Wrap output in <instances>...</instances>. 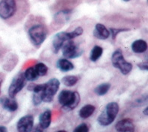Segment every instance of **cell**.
<instances>
[{
	"mask_svg": "<svg viewBox=\"0 0 148 132\" xmlns=\"http://www.w3.org/2000/svg\"><path fill=\"white\" fill-rule=\"evenodd\" d=\"M29 10L27 0H0V18L8 23L23 20Z\"/></svg>",
	"mask_w": 148,
	"mask_h": 132,
	"instance_id": "cell-1",
	"label": "cell"
},
{
	"mask_svg": "<svg viewBox=\"0 0 148 132\" xmlns=\"http://www.w3.org/2000/svg\"><path fill=\"white\" fill-rule=\"evenodd\" d=\"M58 102L62 104L63 110L71 111L79 105L80 102V95L77 92L64 89L59 93Z\"/></svg>",
	"mask_w": 148,
	"mask_h": 132,
	"instance_id": "cell-2",
	"label": "cell"
},
{
	"mask_svg": "<svg viewBox=\"0 0 148 132\" xmlns=\"http://www.w3.org/2000/svg\"><path fill=\"white\" fill-rule=\"evenodd\" d=\"M48 34V30L46 26L43 23L33 24L28 29V35L32 44L38 48L44 42Z\"/></svg>",
	"mask_w": 148,
	"mask_h": 132,
	"instance_id": "cell-3",
	"label": "cell"
},
{
	"mask_svg": "<svg viewBox=\"0 0 148 132\" xmlns=\"http://www.w3.org/2000/svg\"><path fill=\"white\" fill-rule=\"evenodd\" d=\"M119 112V105L117 102H110L106 106L104 111L97 119V122L102 126H108L115 120Z\"/></svg>",
	"mask_w": 148,
	"mask_h": 132,
	"instance_id": "cell-4",
	"label": "cell"
},
{
	"mask_svg": "<svg viewBox=\"0 0 148 132\" xmlns=\"http://www.w3.org/2000/svg\"><path fill=\"white\" fill-rule=\"evenodd\" d=\"M111 59L112 65L116 68L119 69L121 74H123V75H127L132 71V65L130 62L126 61L121 50H116L112 53Z\"/></svg>",
	"mask_w": 148,
	"mask_h": 132,
	"instance_id": "cell-5",
	"label": "cell"
},
{
	"mask_svg": "<svg viewBox=\"0 0 148 132\" xmlns=\"http://www.w3.org/2000/svg\"><path fill=\"white\" fill-rule=\"evenodd\" d=\"M60 86V81L57 78H52L44 83V89L42 92V102L50 103L53 101L55 95Z\"/></svg>",
	"mask_w": 148,
	"mask_h": 132,
	"instance_id": "cell-6",
	"label": "cell"
},
{
	"mask_svg": "<svg viewBox=\"0 0 148 132\" xmlns=\"http://www.w3.org/2000/svg\"><path fill=\"white\" fill-rule=\"evenodd\" d=\"M26 84V80L23 73H19L14 77L8 88V95L10 98H14L15 96L23 89Z\"/></svg>",
	"mask_w": 148,
	"mask_h": 132,
	"instance_id": "cell-7",
	"label": "cell"
},
{
	"mask_svg": "<svg viewBox=\"0 0 148 132\" xmlns=\"http://www.w3.org/2000/svg\"><path fill=\"white\" fill-rule=\"evenodd\" d=\"M62 55L67 59H75L82 54V50L74 43L73 40L67 41L62 47Z\"/></svg>",
	"mask_w": 148,
	"mask_h": 132,
	"instance_id": "cell-8",
	"label": "cell"
},
{
	"mask_svg": "<svg viewBox=\"0 0 148 132\" xmlns=\"http://www.w3.org/2000/svg\"><path fill=\"white\" fill-rule=\"evenodd\" d=\"M73 32H60L55 35L53 39V47L56 53H58L65 41L76 38Z\"/></svg>",
	"mask_w": 148,
	"mask_h": 132,
	"instance_id": "cell-9",
	"label": "cell"
},
{
	"mask_svg": "<svg viewBox=\"0 0 148 132\" xmlns=\"http://www.w3.org/2000/svg\"><path fill=\"white\" fill-rule=\"evenodd\" d=\"M34 125V117L32 115H26L21 117L17 122L16 129L18 132H30Z\"/></svg>",
	"mask_w": 148,
	"mask_h": 132,
	"instance_id": "cell-10",
	"label": "cell"
},
{
	"mask_svg": "<svg viewBox=\"0 0 148 132\" xmlns=\"http://www.w3.org/2000/svg\"><path fill=\"white\" fill-rule=\"evenodd\" d=\"M115 129L117 131L127 132L135 131V125L131 119H123L115 125Z\"/></svg>",
	"mask_w": 148,
	"mask_h": 132,
	"instance_id": "cell-11",
	"label": "cell"
},
{
	"mask_svg": "<svg viewBox=\"0 0 148 132\" xmlns=\"http://www.w3.org/2000/svg\"><path fill=\"white\" fill-rule=\"evenodd\" d=\"M94 36L99 40H106L110 36V32L105 26L102 23H97L94 30Z\"/></svg>",
	"mask_w": 148,
	"mask_h": 132,
	"instance_id": "cell-12",
	"label": "cell"
},
{
	"mask_svg": "<svg viewBox=\"0 0 148 132\" xmlns=\"http://www.w3.org/2000/svg\"><path fill=\"white\" fill-rule=\"evenodd\" d=\"M0 104H2V107L8 112H14L18 109V103L14 98L5 97L0 99Z\"/></svg>",
	"mask_w": 148,
	"mask_h": 132,
	"instance_id": "cell-13",
	"label": "cell"
},
{
	"mask_svg": "<svg viewBox=\"0 0 148 132\" xmlns=\"http://www.w3.org/2000/svg\"><path fill=\"white\" fill-rule=\"evenodd\" d=\"M52 121V112L49 110H47L42 113L39 116V125L43 129L49 128Z\"/></svg>",
	"mask_w": 148,
	"mask_h": 132,
	"instance_id": "cell-14",
	"label": "cell"
},
{
	"mask_svg": "<svg viewBox=\"0 0 148 132\" xmlns=\"http://www.w3.org/2000/svg\"><path fill=\"white\" fill-rule=\"evenodd\" d=\"M71 14H72V10H64V11L56 13L54 19L58 24H63L64 25L65 23H67L70 20Z\"/></svg>",
	"mask_w": 148,
	"mask_h": 132,
	"instance_id": "cell-15",
	"label": "cell"
},
{
	"mask_svg": "<svg viewBox=\"0 0 148 132\" xmlns=\"http://www.w3.org/2000/svg\"><path fill=\"white\" fill-rule=\"evenodd\" d=\"M131 48L132 50L136 53H143L147 49V44L145 40L138 39L132 42Z\"/></svg>",
	"mask_w": 148,
	"mask_h": 132,
	"instance_id": "cell-16",
	"label": "cell"
},
{
	"mask_svg": "<svg viewBox=\"0 0 148 132\" xmlns=\"http://www.w3.org/2000/svg\"><path fill=\"white\" fill-rule=\"evenodd\" d=\"M56 67L62 72H67L72 71L74 68V65L67 59H60L56 63Z\"/></svg>",
	"mask_w": 148,
	"mask_h": 132,
	"instance_id": "cell-17",
	"label": "cell"
},
{
	"mask_svg": "<svg viewBox=\"0 0 148 132\" xmlns=\"http://www.w3.org/2000/svg\"><path fill=\"white\" fill-rule=\"evenodd\" d=\"M95 111V107L92 104H86L80 109L79 115L82 119H88Z\"/></svg>",
	"mask_w": 148,
	"mask_h": 132,
	"instance_id": "cell-18",
	"label": "cell"
},
{
	"mask_svg": "<svg viewBox=\"0 0 148 132\" xmlns=\"http://www.w3.org/2000/svg\"><path fill=\"white\" fill-rule=\"evenodd\" d=\"M103 47L100 46L96 45L93 47V49L91 50L90 53V60L91 62H97L101 57L102 54H103Z\"/></svg>",
	"mask_w": 148,
	"mask_h": 132,
	"instance_id": "cell-19",
	"label": "cell"
},
{
	"mask_svg": "<svg viewBox=\"0 0 148 132\" xmlns=\"http://www.w3.org/2000/svg\"><path fill=\"white\" fill-rule=\"evenodd\" d=\"M25 76V80L27 81H34L38 79V75L37 74L34 67H29L25 70V72L23 73Z\"/></svg>",
	"mask_w": 148,
	"mask_h": 132,
	"instance_id": "cell-20",
	"label": "cell"
},
{
	"mask_svg": "<svg viewBox=\"0 0 148 132\" xmlns=\"http://www.w3.org/2000/svg\"><path fill=\"white\" fill-rule=\"evenodd\" d=\"M111 84L108 83H103L99 84V86L96 87L94 89V92L96 95H97L99 96H103L106 95L108 90L110 89Z\"/></svg>",
	"mask_w": 148,
	"mask_h": 132,
	"instance_id": "cell-21",
	"label": "cell"
},
{
	"mask_svg": "<svg viewBox=\"0 0 148 132\" xmlns=\"http://www.w3.org/2000/svg\"><path fill=\"white\" fill-rule=\"evenodd\" d=\"M79 78L78 77L74 76V75H67V76H65L62 78V82L66 86L71 87L76 85L77 82L79 81Z\"/></svg>",
	"mask_w": 148,
	"mask_h": 132,
	"instance_id": "cell-22",
	"label": "cell"
},
{
	"mask_svg": "<svg viewBox=\"0 0 148 132\" xmlns=\"http://www.w3.org/2000/svg\"><path fill=\"white\" fill-rule=\"evenodd\" d=\"M34 67L35 68V71H36L38 77L45 76L47 72H48V67L45 64L42 63V62H39V63L36 64Z\"/></svg>",
	"mask_w": 148,
	"mask_h": 132,
	"instance_id": "cell-23",
	"label": "cell"
},
{
	"mask_svg": "<svg viewBox=\"0 0 148 132\" xmlns=\"http://www.w3.org/2000/svg\"><path fill=\"white\" fill-rule=\"evenodd\" d=\"M42 92H33L32 103L34 106H38L41 104V102H42Z\"/></svg>",
	"mask_w": 148,
	"mask_h": 132,
	"instance_id": "cell-24",
	"label": "cell"
},
{
	"mask_svg": "<svg viewBox=\"0 0 148 132\" xmlns=\"http://www.w3.org/2000/svg\"><path fill=\"white\" fill-rule=\"evenodd\" d=\"M109 32H110V35H112V38L113 40H114L117 37V35L119 33L123 32H127V31H130L129 29H116V28H110L108 29Z\"/></svg>",
	"mask_w": 148,
	"mask_h": 132,
	"instance_id": "cell-25",
	"label": "cell"
},
{
	"mask_svg": "<svg viewBox=\"0 0 148 132\" xmlns=\"http://www.w3.org/2000/svg\"><path fill=\"white\" fill-rule=\"evenodd\" d=\"M73 132H89V128L86 123H82L74 129Z\"/></svg>",
	"mask_w": 148,
	"mask_h": 132,
	"instance_id": "cell-26",
	"label": "cell"
},
{
	"mask_svg": "<svg viewBox=\"0 0 148 132\" xmlns=\"http://www.w3.org/2000/svg\"><path fill=\"white\" fill-rule=\"evenodd\" d=\"M137 66L140 70H141V71H147L148 70L147 62H140V63L138 64Z\"/></svg>",
	"mask_w": 148,
	"mask_h": 132,
	"instance_id": "cell-27",
	"label": "cell"
},
{
	"mask_svg": "<svg viewBox=\"0 0 148 132\" xmlns=\"http://www.w3.org/2000/svg\"><path fill=\"white\" fill-rule=\"evenodd\" d=\"M147 95H143L142 97H141V98H139V99H138L137 100V102H137V103H138L140 105H141L142 104H144L145 103V102H147Z\"/></svg>",
	"mask_w": 148,
	"mask_h": 132,
	"instance_id": "cell-28",
	"label": "cell"
},
{
	"mask_svg": "<svg viewBox=\"0 0 148 132\" xmlns=\"http://www.w3.org/2000/svg\"><path fill=\"white\" fill-rule=\"evenodd\" d=\"M43 129H42L41 127L38 125H37V126L35 127L34 129H32V131L30 132H43Z\"/></svg>",
	"mask_w": 148,
	"mask_h": 132,
	"instance_id": "cell-29",
	"label": "cell"
},
{
	"mask_svg": "<svg viewBox=\"0 0 148 132\" xmlns=\"http://www.w3.org/2000/svg\"><path fill=\"white\" fill-rule=\"evenodd\" d=\"M0 132H8V129L6 127L0 125Z\"/></svg>",
	"mask_w": 148,
	"mask_h": 132,
	"instance_id": "cell-30",
	"label": "cell"
},
{
	"mask_svg": "<svg viewBox=\"0 0 148 132\" xmlns=\"http://www.w3.org/2000/svg\"><path fill=\"white\" fill-rule=\"evenodd\" d=\"M143 113H144V115H145V116H147L148 115V107H145V109L144 110V111H143Z\"/></svg>",
	"mask_w": 148,
	"mask_h": 132,
	"instance_id": "cell-31",
	"label": "cell"
},
{
	"mask_svg": "<svg viewBox=\"0 0 148 132\" xmlns=\"http://www.w3.org/2000/svg\"><path fill=\"white\" fill-rule=\"evenodd\" d=\"M2 79L0 77V93H1V86H2Z\"/></svg>",
	"mask_w": 148,
	"mask_h": 132,
	"instance_id": "cell-32",
	"label": "cell"
},
{
	"mask_svg": "<svg viewBox=\"0 0 148 132\" xmlns=\"http://www.w3.org/2000/svg\"><path fill=\"white\" fill-rule=\"evenodd\" d=\"M56 132H67V131L64 130H60V131H56Z\"/></svg>",
	"mask_w": 148,
	"mask_h": 132,
	"instance_id": "cell-33",
	"label": "cell"
},
{
	"mask_svg": "<svg viewBox=\"0 0 148 132\" xmlns=\"http://www.w3.org/2000/svg\"><path fill=\"white\" fill-rule=\"evenodd\" d=\"M123 2H130V0H123Z\"/></svg>",
	"mask_w": 148,
	"mask_h": 132,
	"instance_id": "cell-34",
	"label": "cell"
},
{
	"mask_svg": "<svg viewBox=\"0 0 148 132\" xmlns=\"http://www.w3.org/2000/svg\"><path fill=\"white\" fill-rule=\"evenodd\" d=\"M117 132H119V131H117ZM127 132H132V131H127Z\"/></svg>",
	"mask_w": 148,
	"mask_h": 132,
	"instance_id": "cell-35",
	"label": "cell"
}]
</instances>
